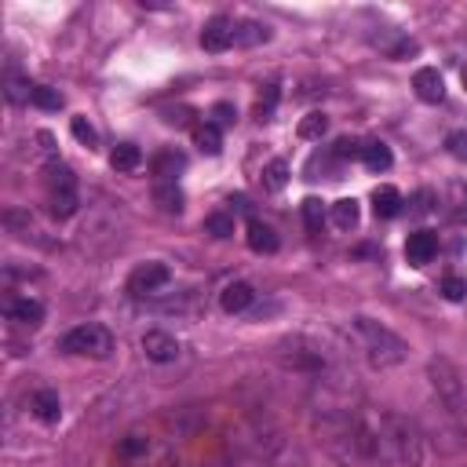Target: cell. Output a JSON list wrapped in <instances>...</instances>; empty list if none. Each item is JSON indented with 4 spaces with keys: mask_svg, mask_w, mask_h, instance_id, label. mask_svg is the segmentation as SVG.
Returning <instances> with one entry per match:
<instances>
[{
    "mask_svg": "<svg viewBox=\"0 0 467 467\" xmlns=\"http://www.w3.org/2000/svg\"><path fill=\"white\" fill-rule=\"evenodd\" d=\"M376 467H423V431L402 412H365Z\"/></svg>",
    "mask_w": 467,
    "mask_h": 467,
    "instance_id": "obj_1",
    "label": "cell"
},
{
    "mask_svg": "<svg viewBox=\"0 0 467 467\" xmlns=\"http://www.w3.org/2000/svg\"><path fill=\"white\" fill-rule=\"evenodd\" d=\"M351 336H354L358 351L365 354V362L373 369H394V365H402L409 358V343L398 333H391L387 325H380V322H373L365 314L351 318Z\"/></svg>",
    "mask_w": 467,
    "mask_h": 467,
    "instance_id": "obj_2",
    "label": "cell"
},
{
    "mask_svg": "<svg viewBox=\"0 0 467 467\" xmlns=\"http://www.w3.org/2000/svg\"><path fill=\"white\" fill-rule=\"evenodd\" d=\"M427 380H431V402H438L452 420L467 427V391L449 358H431L427 362Z\"/></svg>",
    "mask_w": 467,
    "mask_h": 467,
    "instance_id": "obj_3",
    "label": "cell"
},
{
    "mask_svg": "<svg viewBox=\"0 0 467 467\" xmlns=\"http://www.w3.org/2000/svg\"><path fill=\"white\" fill-rule=\"evenodd\" d=\"M45 190H48V212H52L55 219L77 215V208H81V190H77V175H74L70 164L52 161V164H48Z\"/></svg>",
    "mask_w": 467,
    "mask_h": 467,
    "instance_id": "obj_4",
    "label": "cell"
},
{
    "mask_svg": "<svg viewBox=\"0 0 467 467\" xmlns=\"http://www.w3.org/2000/svg\"><path fill=\"white\" fill-rule=\"evenodd\" d=\"M59 347H63L66 354H81V358L103 362V358H110V351H114V336H110V329H103V325H77V329H70V333L59 340Z\"/></svg>",
    "mask_w": 467,
    "mask_h": 467,
    "instance_id": "obj_5",
    "label": "cell"
},
{
    "mask_svg": "<svg viewBox=\"0 0 467 467\" xmlns=\"http://www.w3.org/2000/svg\"><path fill=\"white\" fill-rule=\"evenodd\" d=\"M172 282V271H168V263H139L135 271H132V278H128V293L132 296H154V293H161L164 285Z\"/></svg>",
    "mask_w": 467,
    "mask_h": 467,
    "instance_id": "obj_6",
    "label": "cell"
},
{
    "mask_svg": "<svg viewBox=\"0 0 467 467\" xmlns=\"http://www.w3.org/2000/svg\"><path fill=\"white\" fill-rule=\"evenodd\" d=\"M234 34H238V23L226 19V15H215V19H208L204 30H201V48L212 52V55H219V52H226V48L234 45Z\"/></svg>",
    "mask_w": 467,
    "mask_h": 467,
    "instance_id": "obj_7",
    "label": "cell"
},
{
    "mask_svg": "<svg viewBox=\"0 0 467 467\" xmlns=\"http://www.w3.org/2000/svg\"><path fill=\"white\" fill-rule=\"evenodd\" d=\"M143 354L150 362H157V365H172L179 358V340L172 333H164V329H150L143 336Z\"/></svg>",
    "mask_w": 467,
    "mask_h": 467,
    "instance_id": "obj_8",
    "label": "cell"
},
{
    "mask_svg": "<svg viewBox=\"0 0 467 467\" xmlns=\"http://www.w3.org/2000/svg\"><path fill=\"white\" fill-rule=\"evenodd\" d=\"M5 314H8V322L23 325V329H37L45 322V303L34 296H12L5 303Z\"/></svg>",
    "mask_w": 467,
    "mask_h": 467,
    "instance_id": "obj_9",
    "label": "cell"
},
{
    "mask_svg": "<svg viewBox=\"0 0 467 467\" xmlns=\"http://www.w3.org/2000/svg\"><path fill=\"white\" fill-rule=\"evenodd\" d=\"M412 88H416V99H420V103L438 106V103L445 99V81H442V74H438L434 66L416 70V74H412Z\"/></svg>",
    "mask_w": 467,
    "mask_h": 467,
    "instance_id": "obj_10",
    "label": "cell"
},
{
    "mask_svg": "<svg viewBox=\"0 0 467 467\" xmlns=\"http://www.w3.org/2000/svg\"><path fill=\"white\" fill-rule=\"evenodd\" d=\"M434 256H438V238H434L431 230L409 234V242H405V260H409L412 267H427Z\"/></svg>",
    "mask_w": 467,
    "mask_h": 467,
    "instance_id": "obj_11",
    "label": "cell"
},
{
    "mask_svg": "<svg viewBox=\"0 0 467 467\" xmlns=\"http://www.w3.org/2000/svg\"><path fill=\"white\" fill-rule=\"evenodd\" d=\"M245 238H249V249H253V253H263V256L278 253V245H282V242H278V234H274V226L263 223V219H249Z\"/></svg>",
    "mask_w": 467,
    "mask_h": 467,
    "instance_id": "obj_12",
    "label": "cell"
},
{
    "mask_svg": "<svg viewBox=\"0 0 467 467\" xmlns=\"http://www.w3.org/2000/svg\"><path fill=\"white\" fill-rule=\"evenodd\" d=\"M253 300H256V289H253L249 282H234V285H226V289L219 293V307H223L226 314H242V311H249Z\"/></svg>",
    "mask_w": 467,
    "mask_h": 467,
    "instance_id": "obj_13",
    "label": "cell"
},
{
    "mask_svg": "<svg viewBox=\"0 0 467 467\" xmlns=\"http://www.w3.org/2000/svg\"><path fill=\"white\" fill-rule=\"evenodd\" d=\"M150 168H154L157 183H175V179H179V172L186 168V157H183L179 150H161V154L150 161Z\"/></svg>",
    "mask_w": 467,
    "mask_h": 467,
    "instance_id": "obj_14",
    "label": "cell"
},
{
    "mask_svg": "<svg viewBox=\"0 0 467 467\" xmlns=\"http://www.w3.org/2000/svg\"><path fill=\"white\" fill-rule=\"evenodd\" d=\"M30 409H34V416L37 420H45V423H55L59 416H63V402H59V394L55 391H34V398H30Z\"/></svg>",
    "mask_w": 467,
    "mask_h": 467,
    "instance_id": "obj_15",
    "label": "cell"
},
{
    "mask_svg": "<svg viewBox=\"0 0 467 467\" xmlns=\"http://www.w3.org/2000/svg\"><path fill=\"white\" fill-rule=\"evenodd\" d=\"M445 215L452 219V223H467V183H460V179H452L449 186H445Z\"/></svg>",
    "mask_w": 467,
    "mask_h": 467,
    "instance_id": "obj_16",
    "label": "cell"
},
{
    "mask_svg": "<svg viewBox=\"0 0 467 467\" xmlns=\"http://www.w3.org/2000/svg\"><path fill=\"white\" fill-rule=\"evenodd\" d=\"M5 226L15 234V238H23V242H30V238L37 242V234H41L37 223H34V215H30L26 208H8V212H5Z\"/></svg>",
    "mask_w": 467,
    "mask_h": 467,
    "instance_id": "obj_17",
    "label": "cell"
},
{
    "mask_svg": "<svg viewBox=\"0 0 467 467\" xmlns=\"http://www.w3.org/2000/svg\"><path fill=\"white\" fill-rule=\"evenodd\" d=\"M373 45H376L380 52H387L391 59H405V55H412V52H416V41H409V37H402V34H394V30L376 34V37H373Z\"/></svg>",
    "mask_w": 467,
    "mask_h": 467,
    "instance_id": "obj_18",
    "label": "cell"
},
{
    "mask_svg": "<svg viewBox=\"0 0 467 467\" xmlns=\"http://www.w3.org/2000/svg\"><path fill=\"white\" fill-rule=\"evenodd\" d=\"M402 194L394 190V186H376L373 190V212L380 215V219H394L398 212H402Z\"/></svg>",
    "mask_w": 467,
    "mask_h": 467,
    "instance_id": "obj_19",
    "label": "cell"
},
{
    "mask_svg": "<svg viewBox=\"0 0 467 467\" xmlns=\"http://www.w3.org/2000/svg\"><path fill=\"white\" fill-rule=\"evenodd\" d=\"M362 161H365V168H369V172H387V168L394 164L391 146H387V143H380V139L362 143Z\"/></svg>",
    "mask_w": 467,
    "mask_h": 467,
    "instance_id": "obj_20",
    "label": "cell"
},
{
    "mask_svg": "<svg viewBox=\"0 0 467 467\" xmlns=\"http://www.w3.org/2000/svg\"><path fill=\"white\" fill-rule=\"evenodd\" d=\"M183 190H179V183H154V204L161 208V212H183Z\"/></svg>",
    "mask_w": 467,
    "mask_h": 467,
    "instance_id": "obj_21",
    "label": "cell"
},
{
    "mask_svg": "<svg viewBox=\"0 0 467 467\" xmlns=\"http://www.w3.org/2000/svg\"><path fill=\"white\" fill-rule=\"evenodd\" d=\"M333 226L336 230H354L358 226V219H362V212H358V201L354 197H340L336 204H333Z\"/></svg>",
    "mask_w": 467,
    "mask_h": 467,
    "instance_id": "obj_22",
    "label": "cell"
},
{
    "mask_svg": "<svg viewBox=\"0 0 467 467\" xmlns=\"http://www.w3.org/2000/svg\"><path fill=\"white\" fill-rule=\"evenodd\" d=\"M110 164H114L117 172H135V168L143 164V150H139L135 143H121V146H114Z\"/></svg>",
    "mask_w": 467,
    "mask_h": 467,
    "instance_id": "obj_23",
    "label": "cell"
},
{
    "mask_svg": "<svg viewBox=\"0 0 467 467\" xmlns=\"http://www.w3.org/2000/svg\"><path fill=\"white\" fill-rule=\"evenodd\" d=\"M285 186H289V161H282V157L267 161V168H263V190L282 194Z\"/></svg>",
    "mask_w": 467,
    "mask_h": 467,
    "instance_id": "obj_24",
    "label": "cell"
},
{
    "mask_svg": "<svg viewBox=\"0 0 467 467\" xmlns=\"http://www.w3.org/2000/svg\"><path fill=\"white\" fill-rule=\"evenodd\" d=\"M267 41H271V30L263 23H238V34H234V45H245V48L267 45Z\"/></svg>",
    "mask_w": 467,
    "mask_h": 467,
    "instance_id": "obj_25",
    "label": "cell"
},
{
    "mask_svg": "<svg viewBox=\"0 0 467 467\" xmlns=\"http://www.w3.org/2000/svg\"><path fill=\"white\" fill-rule=\"evenodd\" d=\"M194 143H197V150H204V154H219V150H223V135H219V128H215L212 121H204V124L194 128Z\"/></svg>",
    "mask_w": 467,
    "mask_h": 467,
    "instance_id": "obj_26",
    "label": "cell"
},
{
    "mask_svg": "<svg viewBox=\"0 0 467 467\" xmlns=\"http://www.w3.org/2000/svg\"><path fill=\"white\" fill-rule=\"evenodd\" d=\"M204 234H212V238H230L234 234V215L230 212H212V215H204Z\"/></svg>",
    "mask_w": 467,
    "mask_h": 467,
    "instance_id": "obj_27",
    "label": "cell"
},
{
    "mask_svg": "<svg viewBox=\"0 0 467 467\" xmlns=\"http://www.w3.org/2000/svg\"><path fill=\"white\" fill-rule=\"evenodd\" d=\"M325 132H329V117L322 110H314V114H307L300 121V139H322Z\"/></svg>",
    "mask_w": 467,
    "mask_h": 467,
    "instance_id": "obj_28",
    "label": "cell"
},
{
    "mask_svg": "<svg viewBox=\"0 0 467 467\" xmlns=\"http://www.w3.org/2000/svg\"><path fill=\"white\" fill-rule=\"evenodd\" d=\"M303 223H307L311 234H322V226H325V204L318 197H307L303 201Z\"/></svg>",
    "mask_w": 467,
    "mask_h": 467,
    "instance_id": "obj_29",
    "label": "cell"
},
{
    "mask_svg": "<svg viewBox=\"0 0 467 467\" xmlns=\"http://www.w3.org/2000/svg\"><path fill=\"white\" fill-rule=\"evenodd\" d=\"M34 106H41V110H59V106H63V92H59V88H48V84H34Z\"/></svg>",
    "mask_w": 467,
    "mask_h": 467,
    "instance_id": "obj_30",
    "label": "cell"
},
{
    "mask_svg": "<svg viewBox=\"0 0 467 467\" xmlns=\"http://www.w3.org/2000/svg\"><path fill=\"white\" fill-rule=\"evenodd\" d=\"M442 296H445L449 303L467 300V282H463L460 274H445V278H442Z\"/></svg>",
    "mask_w": 467,
    "mask_h": 467,
    "instance_id": "obj_31",
    "label": "cell"
},
{
    "mask_svg": "<svg viewBox=\"0 0 467 467\" xmlns=\"http://www.w3.org/2000/svg\"><path fill=\"white\" fill-rule=\"evenodd\" d=\"M70 132H74V139L84 143V146H95V143H99V132L88 124V117H74V121H70Z\"/></svg>",
    "mask_w": 467,
    "mask_h": 467,
    "instance_id": "obj_32",
    "label": "cell"
},
{
    "mask_svg": "<svg viewBox=\"0 0 467 467\" xmlns=\"http://www.w3.org/2000/svg\"><path fill=\"white\" fill-rule=\"evenodd\" d=\"M274 106H278V84H267V92H263L260 103H256V121H271Z\"/></svg>",
    "mask_w": 467,
    "mask_h": 467,
    "instance_id": "obj_33",
    "label": "cell"
},
{
    "mask_svg": "<svg viewBox=\"0 0 467 467\" xmlns=\"http://www.w3.org/2000/svg\"><path fill=\"white\" fill-rule=\"evenodd\" d=\"M5 95H8V103H34V84L30 81H8Z\"/></svg>",
    "mask_w": 467,
    "mask_h": 467,
    "instance_id": "obj_34",
    "label": "cell"
},
{
    "mask_svg": "<svg viewBox=\"0 0 467 467\" xmlns=\"http://www.w3.org/2000/svg\"><path fill=\"white\" fill-rule=\"evenodd\" d=\"M333 157H336V161H354V157H362V143H358V139H336Z\"/></svg>",
    "mask_w": 467,
    "mask_h": 467,
    "instance_id": "obj_35",
    "label": "cell"
},
{
    "mask_svg": "<svg viewBox=\"0 0 467 467\" xmlns=\"http://www.w3.org/2000/svg\"><path fill=\"white\" fill-rule=\"evenodd\" d=\"M445 150H449L456 161H467V132H449V135H445Z\"/></svg>",
    "mask_w": 467,
    "mask_h": 467,
    "instance_id": "obj_36",
    "label": "cell"
},
{
    "mask_svg": "<svg viewBox=\"0 0 467 467\" xmlns=\"http://www.w3.org/2000/svg\"><path fill=\"white\" fill-rule=\"evenodd\" d=\"M212 117H215V121H212L215 128H219V124H234V121H238V110H234L230 103H215V106H212Z\"/></svg>",
    "mask_w": 467,
    "mask_h": 467,
    "instance_id": "obj_37",
    "label": "cell"
},
{
    "mask_svg": "<svg viewBox=\"0 0 467 467\" xmlns=\"http://www.w3.org/2000/svg\"><path fill=\"white\" fill-rule=\"evenodd\" d=\"M146 445H150V442H146L143 434H128V438L121 442V456H135V452H146Z\"/></svg>",
    "mask_w": 467,
    "mask_h": 467,
    "instance_id": "obj_38",
    "label": "cell"
},
{
    "mask_svg": "<svg viewBox=\"0 0 467 467\" xmlns=\"http://www.w3.org/2000/svg\"><path fill=\"white\" fill-rule=\"evenodd\" d=\"M431 204H434V194H431V190H420V194L412 197V215H427Z\"/></svg>",
    "mask_w": 467,
    "mask_h": 467,
    "instance_id": "obj_39",
    "label": "cell"
},
{
    "mask_svg": "<svg viewBox=\"0 0 467 467\" xmlns=\"http://www.w3.org/2000/svg\"><path fill=\"white\" fill-rule=\"evenodd\" d=\"M164 121L183 128V124H190V110H186V106H179V110H164Z\"/></svg>",
    "mask_w": 467,
    "mask_h": 467,
    "instance_id": "obj_40",
    "label": "cell"
},
{
    "mask_svg": "<svg viewBox=\"0 0 467 467\" xmlns=\"http://www.w3.org/2000/svg\"><path fill=\"white\" fill-rule=\"evenodd\" d=\"M271 467H307V460H303L300 452H285V456H282V460H274Z\"/></svg>",
    "mask_w": 467,
    "mask_h": 467,
    "instance_id": "obj_41",
    "label": "cell"
},
{
    "mask_svg": "<svg viewBox=\"0 0 467 467\" xmlns=\"http://www.w3.org/2000/svg\"><path fill=\"white\" fill-rule=\"evenodd\" d=\"M460 81H463V88H467V66H463V70H460Z\"/></svg>",
    "mask_w": 467,
    "mask_h": 467,
    "instance_id": "obj_42",
    "label": "cell"
}]
</instances>
